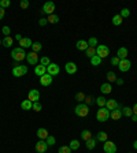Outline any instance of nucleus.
Here are the masks:
<instances>
[{"label": "nucleus", "mask_w": 137, "mask_h": 153, "mask_svg": "<svg viewBox=\"0 0 137 153\" xmlns=\"http://www.w3.org/2000/svg\"><path fill=\"white\" fill-rule=\"evenodd\" d=\"M26 55L25 54V49L23 48H21V46H17V48H14V49L11 51V57H12V60L14 62H21L23 60V59H26Z\"/></svg>", "instance_id": "f257e3e1"}, {"label": "nucleus", "mask_w": 137, "mask_h": 153, "mask_svg": "<svg viewBox=\"0 0 137 153\" xmlns=\"http://www.w3.org/2000/svg\"><path fill=\"white\" fill-rule=\"evenodd\" d=\"M74 114H76L77 116H79V117H85V116H88V114H89V107H88L87 104L79 103L78 105H77V107L74 108Z\"/></svg>", "instance_id": "f03ea898"}, {"label": "nucleus", "mask_w": 137, "mask_h": 153, "mask_svg": "<svg viewBox=\"0 0 137 153\" xmlns=\"http://www.w3.org/2000/svg\"><path fill=\"white\" fill-rule=\"evenodd\" d=\"M110 112H111V111H108L106 107L104 108H99L98 112H96V119L103 123V122H106V120L110 119Z\"/></svg>", "instance_id": "7ed1b4c3"}, {"label": "nucleus", "mask_w": 137, "mask_h": 153, "mask_svg": "<svg viewBox=\"0 0 137 153\" xmlns=\"http://www.w3.org/2000/svg\"><path fill=\"white\" fill-rule=\"evenodd\" d=\"M96 55H98L100 59H104L110 55V49H108V46L104 45V44H100V45L96 46Z\"/></svg>", "instance_id": "20e7f679"}, {"label": "nucleus", "mask_w": 137, "mask_h": 153, "mask_svg": "<svg viewBox=\"0 0 137 153\" xmlns=\"http://www.w3.org/2000/svg\"><path fill=\"white\" fill-rule=\"evenodd\" d=\"M54 11H55L54 1H47V3H44L43 8H41V12H43V14H47V15H52Z\"/></svg>", "instance_id": "39448f33"}, {"label": "nucleus", "mask_w": 137, "mask_h": 153, "mask_svg": "<svg viewBox=\"0 0 137 153\" xmlns=\"http://www.w3.org/2000/svg\"><path fill=\"white\" fill-rule=\"evenodd\" d=\"M130 67H132V62H130L129 59H122V60L119 62V64H118V70L121 73L129 71Z\"/></svg>", "instance_id": "423d86ee"}, {"label": "nucleus", "mask_w": 137, "mask_h": 153, "mask_svg": "<svg viewBox=\"0 0 137 153\" xmlns=\"http://www.w3.org/2000/svg\"><path fill=\"white\" fill-rule=\"evenodd\" d=\"M26 62H28V63L29 64H32V66H34V67H36L37 66V63H39L40 62V59H39V55L36 54V52H30V54H28L26 55Z\"/></svg>", "instance_id": "0eeeda50"}, {"label": "nucleus", "mask_w": 137, "mask_h": 153, "mask_svg": "<svg viewBox=\"0 0 137 153\" xmlns=\"http://www.w3.org/2000/svg\"><path fill=\"white\" fill-rule=\"evenodd\" d=\"M26 73H28V67L26 66H21L19 64L18 67H12V75L14 77H23Z\"/></svg>", "instance_id": "6e6552de"}, {"label": "nucleus", "mask_w": 137, "mask_h": 153, "mask_svg": "<svg viewBox=\"0 0 137 153\" xmlns=\"http://www.w3.org/2000/svg\"><path fill=\"white\" fill-rule=\"evenodd\" d=\"M103 150L106 153H117V145L112 141H106L104 145H103Z\"/></svg>", "instance_id": "1a4fd4ad"}, {"label": "nucleus", "mask_w": 137, "mask_h": 153, "mask_svg": "<svg viewBox=\"0 0 137 153\" xmlns=\"http://www.w3.org/2000/svg\"><path fill=\"white\" fill-rule=\"evenodd\" d=\"M59 73H60V68H59L58 64L51 63L50 66L47 67V74H50L51 77H55V75H58Z\"/></svg>", "instance_id": "9d476101"}, {"label": "nucleus", "mask_w": 137, "mask_h": 153, "mask_svg": "<svg viewBox=\"0 0 137 153\" xmlns=\"http://www.w3.org/2000/svg\"><path fill=\"white\" fill-rule=\"evenodd\" d=\"M40 99V92L37 89H32L28 93V100H30L32 103H37Z\"/></svg>", "instance_id": "9b49d317"}, {"label": "nucleus", "mask_w": 137, "mask_h": 153, "mask_svg": "<svg viewBox=\"0 0 137 153\" xmlns=\"http://www.w3.org/2000/svg\"><path fill=\"white\" fill-rule=\"evenodd\" d=\"M65 70L67 74H76L77 73V64L74 62H67L65 66Z\"/></svg>", "instance_id": "f8f14e48"}, {"label": "nucleus", "mask_w": 137, "mask_h": 153, "mask_svg": "<svg viewBox=\"0 0 137 153\" xmlns=\"http://www.w3.org/2000/svg\"><path fill=\"white\" fill-rule=\"evenodd\" d=\"M48 149V145L45 141H43V139H40L39 142H36V150L39 153H45Z\"/></svg>", "instance_id": "ddd939ff"}, {"label": "nucleus", "mask_w": 137, "mask_h": 153, "mask_svg": "<svg viewBox=\"0 0 137 153\" xmlns=\"http://www.w3.org/2000/svg\"><path fill=\"white\" fill-rule=\"evenodd\" d=\"M40 83L43 86H50L52 83V77L50 74H44L43 77H40Z\"/></svg>", "instance_id": "4468645a"}, {"label": "nucleus", "mask_w": 137, "mask_h": 153, "mask_svg": "<svg viewBox=\"0 0 137 153\" xmlns=\"http://www.w3.org/2000/svg\"><path fill=\"white\" fill-rule=\"evenodd\" d=\"M32 45H33V41L29 38V37H23V38L19 41V46L21 48H32Z\"/></svg>", "instance_id": "2eb2a0df"}, {"label": "nucleus", "mask_w": 137, "mask_h": 153, "mask_svg": "<svg viewBox=\"0 0 137 153\" xmlns=\"http://www.w3.org/2000/svg\"><path fill=\"white\" fill-rule=\"evenodd\" d=\"M37 137H39V139H43V141H45V139L48 138V131H47V128H44V127H40L39 130L36 131Z\"/></svg>", "instance_id": "dca6fc26"}, {"label": "nucleus", "mask_w": 137, "mask_h": 153, "mask_svg": "<svg viewBox=\"0 0 137 153\" xmlns=\"http://www.w3.org/2000/svg\"><path fill=\"white\" fill-rule=\"evenodd\" d=\"M100 92H101V94H110V93L112 92V85L111 83H101V86H100Z\"/></svg>", "instance_id": "f3484780"}, {"label": "nucleus", "mask_w": 137, "mask_h": 153, "mask_svg": "<svg viewBox=\"0 0 137 153\" xmlns=\"http://www.w3.org/2000/svg\"><path fill=\"white\" fill-rule=\"evenodd\" d=\"M34 74H36L37 77H43L44 74H47V67H45V66H41V64H39V66H36V67H34Z\"/></svg>", "instance_id": "a211bd4d"}, {"label": "nucleus", "mask_w": 137, "mask_h": 153, "mask_svg": "<svg viewBox=\"0 0 137 153\" xmlns=\"http://www.w3.org/2000/svg\"><path fill=\"white\" fill-rule=\"evenodd\" d=\"M110 117L112 120H119L122 117V109H114L110 112Z\"/></svg>", "instance_id": "6ab92c4d"}, {"label": "nucleus", "mask_w": 137, "mask_h": 153, "mask_svg": "<svg viewBox=\"0 0 137 153\" xmlns=\"http://www.w3.org/2000/svg\"><path fill=\"white\" fill-rule=\"evenodd\" d=\"M76 46H77V49L78 51H87L89 45H88V41H85V40H78Z\"/></svg>", "instance_id": "aec40b11"}, {"label": "nucleus", "mask_w": 137, "mask_h": 153, "mask_svg": "<svg viewBox=\"0 0 137 153\" xmlns=\"http://www.w3.org/2000/svg\"><path fill=\"white\" fill-rule=\"evenodd\" d=\"M117 107H118V103H117L114 99H110L107 100V104H106V108H107L108 111H114L117 109Z\"/></svg>", "instance_id": "412c9836"}, {"label": "nucleus", "mask_w": 137, "mask_h": 153, "mask_svg": "<svg viewBox=\"0 0 137 153\" xmlns=\"http://www.w3.org/2000/svg\"><path fill=\"white\" fill-rule=\"evenodd\" d=\"M117 56L122 60V59H126L128 57V48H125V46H121L118 49V52H117Z\"/></svg>", "instance_id": "4be33fe9"}, {"label": "nucleus", "mask_w": 137, "mask_h": 153, "mask_svg": "<svg viewBox=\"0 0 137 153\" xmlns=\"http://www.w3.org/2000/svg\"><path fill=\"white\" fill-rule=\"evenodd\" d=\"M32 107H33V103L32 101H30V100H23V101H22L21 103V108L23 111H29V109H32Z\"/></svg>", "instance_id": "5701e85b"}, {"label": "nucleus", "mask_w": 137, "mask_h": 153, "mask_svg": "<svg viewBox=\"0 0 137 153\" xmlns=\"http://www.w3.org/2000/svg\"><path fill=\"white\" fill-rule=\"evenodd\" d=\"M108 139V135L106 131H99L98 135H96V141H99V142H106Z\"/></svg>", "instance_id": "b1692460"}, {"label": "nucleus", "mask_w": 137, "mask_h": 153, "mask_svg": "<svg viewBox=\"0 0 137 153\" xmlns=\"http://www.w3.org/2000/svg\"><path fill=\"white\" fill-rule=\"evenodd\" d=\"M90 138H93V137H92V131H89V130H84V131H81V139H82V141L87 142V141H89Z\"/></svg>", "instance_id": "393cba45"}, {"label": "nucleus", "mask_w": 137, "mask_h": 153, "mask_svg": "<svg viewBox=\"0 0 137 153\" xmlns=\"http://www.w3.org/2000/svg\"><path fill=\"white\" fill-rule=\"evenodd\" d=\"M84 104H87L88 107H89V105H93V104H96V97L88 94V96H85V99H84Z\"/></svg>", "instance_id": "a878e982"}, {"label": "nucleus", "mask_w": 137, "mask_h": 153, "mask_svg": "<svg viewBox=\"0 0 137 153\" xmlns=\"http://www.w3.org/2000/svg\"><path fill=\"white\" fill-rule=\"evenodd\" d=\"M96 104H98L100 108H104L106 104H107V99H106V97H103V96L96 97Z\"/></svg>", "instance_id": "bb28decb"}, {"label": "nucleus", "mask_w": 137, "mask_h": 153, "mask_svg": "<svg viewBox=\"0 0 137 153\" xmlns=\"http://www.w3.org/2000/svg\"><path fill=\"white\" fill-rule=\"evenodd\" d=\"M122 22H123V19H122V17H121L119 14L112 17V25H114V26H119Z\"/></svg>", "instance_id": "cd10ccee"}, {"label": "nucleus", "mask_w": 137, "mask_h": 153, "mask_svg": "<svg viewBox=\"0 0 137 153\" xmlns=\"http://www.w3.org/2000/svg\"><path fill=\"white\" fill-rule=\"evenodd\" d=\"M85 55H87L88 57H93L95 55H96V48H93V46H88V49L85 51Z\"/></svg>", "instance_id": "c85d7f7f"}, {"label": "nucleus", "mask_w": 137, "mask_h": 153, "mask_svg": "<svg viewBox=\"0 0 137 153\" xmlns=\"http://www.w3.org/2000/svg\"><path fill=\"white\" fill-rule=\"evenodd\" d=\"M133 115V111L130 107H123L122 108V116H126V117H130Z\"/></svg>", "instance_id": "c756f323"}, {"label": "nucleus", "mask_w": 137, "mask_h": 153, "mask_svg": "<svg viewBox=\"0 0 137 153\" xmlns=\"http://www.w3.org/2000/svg\"><path fill=\"white\" fill-rule=\"evenodd\" d=\"M68 146H70V149H71V150L79 149V141H78V139H73V141H70Z\"/></svg>", "instance_id": "7c9ffc66"}, {"label": "nucleus", "mask_w": 137, "mask_h": 153, "mask_svg": "<svg viewBox=\"0 0 137 153\" xmlns=\"http://www.w3.org/2000/svg\"><path fill=\"white\" fill-rule=\"evenodd\" d=\"M96 142H98V141H96L95 138H90L89 141H87V144H85V145H87V149H89V150L95 149V146H96Z\"/></svg>", "instance_id": "2f4dec72"}, {"label": "nucleus", "mask_w": 137, "mask_h": 153, "mask_svg": "<svg viewBox=\"0 0 137 153\" xmlns=\"http://www.w3.org/2000/svg\"><path fill=\"white\" fill-rule=\"evenodd\" d=\"M12 43H14V40L11 38V37H6L4 40H1V44H3L6 48H10V46L12 45Z\"/></svg>", "instance_id": "473e14b6"}, {"label": "nucleus", "mask_w": 137, "mask_h": 153, "mask_svg": "<svg viewBox=\"0 0 137 153\" xmlns=\"http://www.w3.org/2000/svg\"><path fill=\"white\" fill-rule=\"evenodd\" d=\"M47 21H48V23H58V22H59V17H58V15H55V14L48 15Z\"/></svg>", "instance_id": "72a5a7b5"}, {"label": "nucleus", "mask_w": 137, "mask_h": 153, "mask_svg": "<svg viewBox=\"0 0 137 153\" xmlns=\"http://www.w3.org/2000/svg\"><path fill=\"white\" fill-rule=\"evenodd\" d=\"M40 64H41V66H45V67H48V66L51 64L50 57H48V56H43V57H40Z\"/></svg>", "instance_id": "f704fd0d"}, {"label": "nucleus", "mask_w": 137, "mask_h": 153, "mask_svg": "<svg viewBox=\"0 0 137 153\" xmlns=\"http://www.w3.org/2000/svg\"><path fill=\"white\" fill-rule=\"evenodd\" d=\"M32 49H33V52H40V51L43 49V45H41V43H33V45H32Z\"/></svg>", "instance_id": "c9c22d12"}, {"label": "nucleus", "mask_w": 137, "mask_h": 153, "mask_svg": "<svg viewBox=\"0 0 137 153\" xmlns=\"http://www.w3.org/2000/svg\"><path fill=\"white\" fill-rule=\"evenodd\" d=\"M107 79H108V83L110 82H115L117 81V75L114 71H108L107 73Z\"/></svg>", "instance_id": "e433bc0d"}, {"label": "nucleus", "mask_w": 137, "mask_h": 153, "mask_svg": "<svg viewBox=\"0 0 137 153\" xmlns=\"http://www.w3.org/2000/svg\"><path fill=\"white\" fill-rule=\"evenodd\" d=\"M90 63H92V66H99V64L101 63V59L98 55H95L93 57H90Z\"/></svg>", "instance_id": "4c0bfd02"}, {"label": "nucleus", "mask_w": 137, "mask_h": 153, "mask_svg": "<svg viewBox=\"0 0 137 153\" xmlns=\"http://www.w3.org/2000/svg\"><path fill=\"white\" fill-rule=\"evenodd\" d=\"M119 15L122 17V19L123 18H129V17H130V10H129V8H122L121 12H119Z\"/></svg>", "instance_id": "58836bf2"}, {"label": "nucleus", "mask_w": 137, "mask_h": 153, "mask_svg": "<svg viewBox=\"0 0 137 153\" xmlns=\"http://www.w3.org/2000/svg\"><path fill=\"white\" fill-rule=\"evenodd\" d=\"M45 142H47L48 146H54L55 144H56V139H55L54 135H48V138L45 139Z\"/></svg>", "instance_id": "ea45409f"}, {"label": "nucleus", "mask_w": 137, "mask_h": 153, "mask_svg": "<svg viewBox=\"0 0 137 153\" xmlns=\"http://www.w3.org/2000/svg\"><path fill=\"white\" fill-rule=\"evenodd\" d=\"M58 153H71V149H70V146L68 145H63L59 148V152Z\"/></svg>", "instance_id": "a19ab883"}, {"label": "nucleus", "mask_w": 137, "mask_h": 153, "mask_svg": "<svg viewBox=\"0 0 137 153\" xmlns=\"http://www.w3.org/2000/svg\"><path fill=\"white\" fill-rule=\"evenodd\" d=\"M88 45L96 48V45H98V38H96V37H90V38L88 40Z\"/></svg>", "instance_id": "79ce46f5"}, {"label": "nucleus", "mask_w": 137, "mask_h": 153, "mask_svg": "<svg viewBox=\"0 0 137 153\" xmlns=\"http://www.w3.org/2000/svg\"><path fill=\"white\" fill-rule=\"evenodd\" d=\"M32 109L33 111H36V112H40V111L43 109V105L37 101V103H33V107H32Z\"/></svg>", "instance_id": "37998d69"}, {"label": "nucleus", "mask_w": 137, "mask_h": 153, "mask_svg": "<svg viewBox=\"0 0 137 153\" xmlns=\"http://www.w3.org/2000/svg\"><path fill=\"white\" fill-rule=\"evenodd\" d=\"M11 6V1L10 0H0V7L1 8H7Z\"/></svg>", "instance_id": "c03bdc74"}, {"label": "nucleus", "mask_w": 137, "mask_h": 153, "mask_svg": "<svg viewBox=\"0 0 137 153\" xmlns=\"http://www.w3.org/2000/svg\"><path fill=\"white\" fill-rule=\"evenodd\" d=\"M1 33H3L6 37H10V33H11V29L8 28V26H3L1 28Z\"/></svg>", "instance_id": "a18cd8bd"}, {"label": "nucleus", "mask_w": 137, "mask_h": 153, "mask_svg": "<svg viewBox=\"0 0 137 153\" xmlns=\"http://www.w3.org/2000/svg\"><path fill=\"white\" fill-rule=\"evenodd\" d=\"M84 99H85V94H84L82 92H79V93H77L76 94V100L78 101V103H82Z\"/></svg>", "instance_id": "49530a36"}, {"label": "nucleus", "mask_w": 137, "mask_h": 153, "mask_svg": "<svg viewBox=\"0 0 137 153\" xmlns=\"http://www.w3.org/2000/svg\"><path fill=\"white\" fill-rule=\"evenodd\" d=\"M30 4H29V1H28V0H22L21 3H19V7L22 8V10H26V8L29 7Z\"/></svg>", "instance_id": "de8ad7c7"}, {"label": "nucleus", "mask_w": 137, "mask_h": 153, "mask_svg": "<svg viewBox=\"0 0 137 153\" xmlns=\"http://www.w3.org/2000/svg\"><path fill=\"white\" fill-rule=\"evenodd\" d=\"M119 62H121V59H119L118 56H114V57H111V64H112V66H118V64H119Z\"/></svg>", "instance_id": "09e8293b"}, {"label": "nucleus", "mask_w": 137, "mask_h": 153, "mask_svg": "<svg viewBox=\"0 0 137 153\" xmlns=\"http://www.w3.org/2000/svg\"><path fill=\"white\" fill-rule=\"evenodd\" d=\"M47 23H48L47 18H41V19H40V21H39V25H40V26H45V25H47Z\"/></svg>", "instance_id": "8fccbe9b"}, {"label": "nucleus", "mask_w": 137, "mask_h": 153, "mask_svg": "<svg viewBox=\"0 0 137 153\" xmlns=\"http://www.w3.org/2000/svg\"><path fill=\"white\" fill-rule=\"evenodd\" d=\"M4 14H6V11H4V8L0 7V19H3V18H4Z\"/></svg>", "instance_id": "3c124183"}, {"label": "nucleus", "mask_w": 137, "mask_h": 153, "mask_svg": "<svg viewBox=\"0 0 137 153\" xmlns=\"http://www.w3.org/2000/svg\"><path fill=\"white\" fill-rule=\"evenodd\" d=\"M117 85H123V79H121V78H117Z\"/></svg>", "instance_id": "603ef678"}, {"label": "nucleus", "mask_w": 137, "mask_h": 153, "mask_svg": "<svg viewBox=\"0 0 137 153\" xmlns=\"http://www.w3.org/2000/svg\"><path fill=\"white\" fill-rule=\"evenodd\" d=\"M132 111H133V114H134V115H137V103L134 104V107L132 108Z\"/></svg>", "instance_id": "864d4df0"}, {"label": "nucleus", "mask_w": 137, "mask_h": 153, "mask_svg": "<svg viewBox=\"0 0 137 153\" xmlns=\"http://www.w3.org/2000/svg\"><path fill=\"white\" fill-rule=\"evenodd\" d=\"M22 38H23V37H22L21 34H17V36H15V40H18V41H21Z\"/></svg>", "instance_id": "5fc2aeb1"}, {"label": "nucleus", "mask_w": 137, "mask_h": 153, "mask_svg": "<svg viewBox=\"0 0 137 153\" xmlns=\"http://www.w3.org/2000/svg\"><path fill=\"white\" fill-rule=\"evenodd\" d=\"M130 117H132V120H133V122H137V115H134V114H133Z\"/></svg>", "instance_id": "6e6d98bb"}, {"label": "nucleus", "mask_w": 137, "mask_h": 153, "mask_svg": "<svg viewBox=\"0 0 137 153\" xmlns=\"http://www.w3.org/2000/svg\"><path fill=\"white\" fill-rule=\"evenodd\" d=\"M133 148L137 150V141H134V142H133Z\"/></svg>", "instance_id": "4d7b16f0"}, {"label": "nucleus", "mask_w": 137, "mask_h": 153, "mask_svg": "<svg viewBox=\"0 0 137 153\" xmlns=\"http://www.w3.org/2000/svg\"><path fill=\"white\" fill-rule=\"evenodd\" d=\"M0 45H1V40H0Z\"/></svg>", "instance_id": "13d9d810"}]
</instances>
